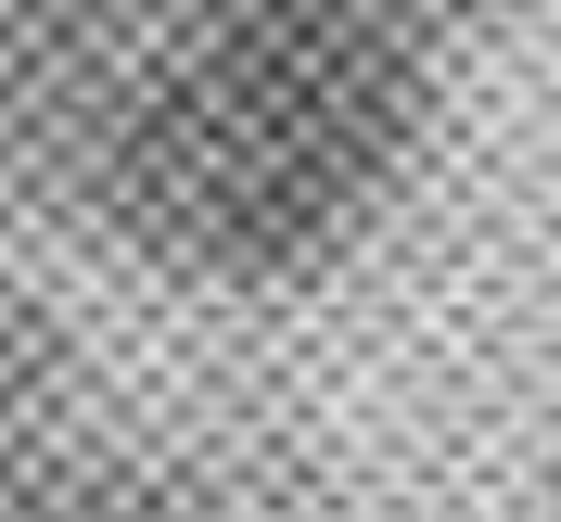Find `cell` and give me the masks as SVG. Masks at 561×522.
<instances>
[{
    "instance_id": "obj_1",
    "label": "cell",
    "mask_w": 561,
    "mask_h": 522,
    "mask_svg": "<svg viewBox=\"0 0 561 522\" xmlns=\"http://www.w3.org/2000/svg\"><path fill=\"white\" fill-rule=\"evenodd\" d=\"M370 103H383V77H370V51H357L345 26L268 13V26H243L192 90H179L167 178H179V205H205L230 243L307 230V217L357 178Z\"/></svg>"
}]
</instances>
